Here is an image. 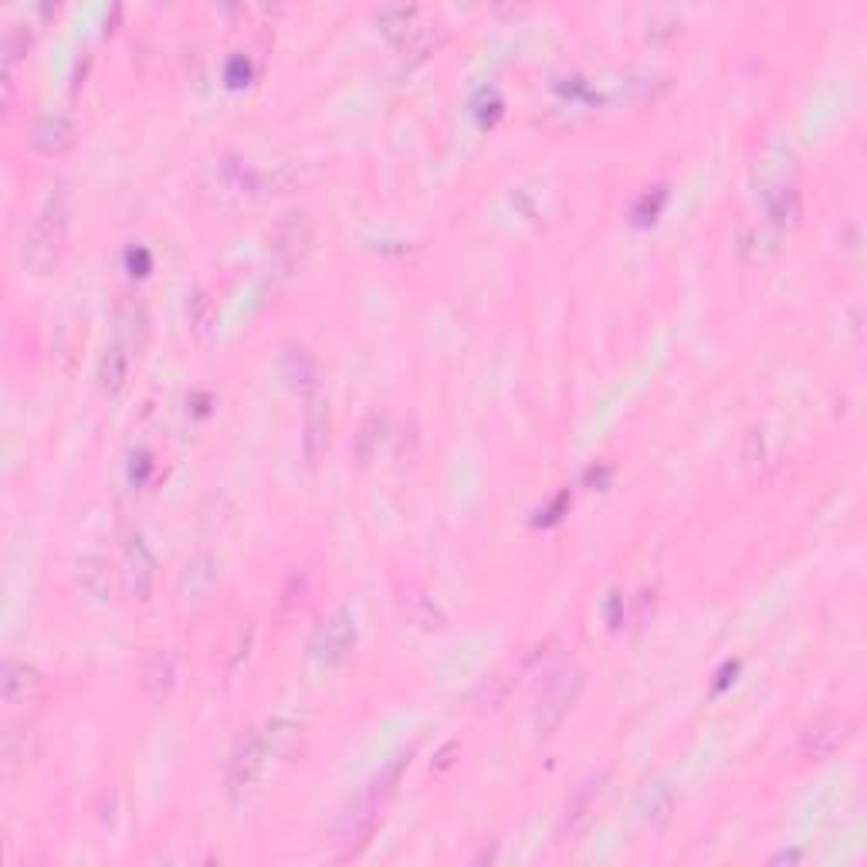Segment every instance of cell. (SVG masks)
Returning a JSON list of instances; mask_svg holds the SVG:
<instances>
[{
    "instance_id": "cell-1",
    "label": "cell",
    "mask_w": 867,
    "mask_h": 867,
    "mask_svg": "<svg viewBox=\"0 0 867 867\" xmlns=\"http://www.w3.org/2000/svg\"><path fill=\"white\" fill-rule=\"evenodd\" d=\"M407 766H410V755H407V752L394 755L390 763L366 783V790L346 806V813L340 817V827H336V834H340L336 844H340L346 854H356V850L373 837V831H376L379 817H384V809H387L390 796L397 793V786H400Z\"/></svg>"
},
{
    "instance_id": "cell-2",
    "label": "cell",
    "mask_w": 867,
    "mask_h": 867,
    "mask_svg": "<svg viewBox=\"0 0 867 867\" xmlns=\"http://www.w3.org/2000/svg\"><path fill=\"white\" fill-rule=\"evenodd\" d=\"M65 241H69V190L62 184H54L24 234V251H21L24 268L31 275H48L62 261Z\"/></svg>"
},
{
    "instance_id": "cell-3",
    "label": "cell",
    "mask_w": 867,
    "mask_h": 867,
    "mask_svg": "<svg viewBox=\"0 0 867 867\" xmlns=\"http://www.w3.org/2000/svg\"><path fill=\"white\" fill-rule=\"evenodd\" d=\"M579 694H583V671H579V665L563 661V665L550 668L546 678L539 681L535 701H532V725H535V732L542 739L553 735L566 722V715L576 709Z\"/></svg>"
},
{
    "instance_id": "cell-4",
    "label": "cell",
    "mask_w": 867,
    "mask_h": 867,
    "mask_svg": "<svg viewBox=\"0 0 867 867\" xmlns=\"http://www.w3.org/2000/svg\"><path fill=\"white\" fill-rule=\"evenodd\" d=\"M264 755H268L264 732L248 729L234 739V749H231V759H228V793H231L234 803L244 800L251 793V786L258 783V776L264 770Z\"/></svg>"
},
{
    "instance_id": "cell-5",
    "label": "cell",
    "mask_w": 867,
    "mask_h": 867,
    "mask_svg": "<svg viewBox=\"0 0 867 867\" xmlns=\"http://www.w3.org/2000/svg\"><path fill=\"white\" fill-rule=\"evenodd\" d=\"M353 647H356V624L349 610H336L312 637V655L325 668L346 665L353 658Z\"/></svg>"
},
{
    "instance_id": "cell-6",
    "label": "cell",
    "mask_w": 867,
    "mask_h": 867,
    "mask_svg": "<svg viewBox=\"0 0 867 867\" xmlns=\"http://www.w3.org/2000/svg\"><path fill=\"white\" fill-rule=\"evenodd\" d=\"M604 786H607V773H593L566 796L563 817H560V837L563 840H576L589 827L596 803H600V796H604Z\"/></svg>"
},
{
    "instance_id": "cell-7",
    "label": "cell",
    "mask_w": 867,
    "mask_h": 867,
    "mask_svg": "<svg viewBox=\"0 0 867 867\" xmlns=\"http://www.w3.org/2000/svg\"><path fill=\"white\" fill-rule=\"evenodd\" d=\"M153 583H156L153 550L146 546V539L139 532H133L123 546V589L133 596V600H149Z\"/></svg>"
},
{
    "instance_id": "cell-8",
    "label": "cell",
    "mask_w": 867,
    "mask_h": 867,
    "mask_svg": "<svg viewBox=\"0 0 867 867\" xmlns=\"http://www.w3.org/2000/svg\"><path fill=\"white\" fill-rule=\"evenodd\" d=\"M309 241H312L309 217L289 213L275 231V241H271V258H275V268L282 271V275H292V271L302 264V258L309 254Z\"/></svg>"
},
{
    "instance_id": "cell-9",
    "label": "cell",
    "mask_w": 867,
    "mask_h": 867,
    "mask_svg": "<svg viewBox=\"0 0 867 867\" xmlns=\"http://www.w3.org/2000/svg\"><path fill=\"white\" fill-rule=\"evenodd\" d=\"M0 688H4V701L11 709H21V704H34L44 694V675L18 658L4 661V671H0Z\"/></svg>"
},
{
    "instance_id": "cell-10",
    "label": "cell",
    "mask_w": 867,
    "mask_h": 867,
    "mask_svg": "<svg viewBox=\"0 0 867 867\" xmlns=\"http://www.w3.org/2000/svg\"><path fill=\"white\" fill-rule=\"evenodd\" d=\"M217 586V563L210 553H197L187 560V566L180 570V579H177V600L187 607V604H200L210 596V589Z\"/></svg>"
},
{
    "instance_id": "cell-11",
    "label": "cell",
    "mask_w": 867,
    "mask_h": 867,
    "mask_svg": "<svg viewBox=\"0 0 867 867\" xmlns=\"http://www.w3.org/2000/svg\"><path fill=\"white\" fill-rule=\"evenodd\" d=\"M31 146L41 156H62L75 146V123L62 113H44L31 129Z\"/></svg>"
},
{
    "instance_id": "cell-12",
    "label": "cell",
    "mask_w": 867,
    "mask_h": 867,
    "mask_svg": "<svg viewBox=\"0 0 867 867\" xmlns=\"http://www.w3.org/2000/svg\"><path fill=\"white\" fill-rule=\"evenodd\" d=\"M174 688H177V655L170 647L149 650V658L143 665V691L149 694V701H163L174 694Z\"/></svg>"
},
{
    "instance_id": "cell-13",
    "label": "cell",
    "mask_w": 867,
    "mask_h": 867,
    "mask_svg": "<svg viewBox=\"0 0 867 867\" xmlns=\"http://www.w3.org/2000/svg\"><path fill=\"white\" fill-rule=\"evenodd\" d=\"M302 448H305V461L318 464V458L325 455V445H330V404L318 394H309V407H305V420H302Z\"/></svg>"
},
{
    "instance_id": "cell-14",
    "label": "cell",
    "mask_w": 867,
    "mask_h": 867,
    "mask_svg": "<svg viewBox=\"0 0 867 867\" xmlns=\"http://www.w3.org/2000/svg\"><path fill=\"white\" fill-rule=\"evenodd\" d=\"M847 739H850V722L831 715V719L813 722V725L803 732V752H806L809 759H827V755H834Z\"/></svg>"
},
{
    "instance_id": "cell-15",
    "label": "cell",
    "mask_w": 867,
    "mask_h": 867,
    "mask_svg": "<svg viewBox=\"0 0 867 867\" xmlns=\"http://www.w3.org/2000/svg\"><path fill=\"white\" fill-rule=\"evenodd\" d=\"M400 610L407 617V624H414L417 630H441L448 620H445V610L430 600V596L420 589V586H404L400 593Z\"/></svg>"
},
{
    "instance_id": "cell-16",
    "label": "cell",
    "mask_w": 867,
    "mask_h": 867,
    "mask_svg": "<svg viewBox=\"0 0 867 867\" xmlns=\"http://www.w3.org/2000/svg\"><path fill=\"white\" fill-rule=\"evenodd\" d=\"M282 373H285V379H289L295 390L315 394V387H318V363H315V356H312L305 346L292 343V346L285 349V356H282Z\"/></svg>"
},
{
    "instance_id": "cell-17",
    "label": "cell",
    "mask_w": 867,
    "mask_h": 867,
    "mask_svg": "<svg viewBox=\"0 0 867 867\" xmlns=\"http://www.w3.org/2000/svg\"><path fill=\"white\" fill-rule=\"evenodd\" d=\"M129 366H133V353H129L123 343H113V346L102 353V363H98V387H102L108 397H116V394L126 387Z\"/></svg>"
},
{
    "instance_id": "cell-18",
    "label": "cell",
    "mask_w": 867,
    "mask_h": 867,
    "mask_svg": "<svg viewBox=\"0 0 867 867\" xmlns=\"http://www.w3.org/2000/svg\"><path fill=\"white\" fill-rule=\"evenodd\" d=\"M675 813V790L665 780H655L640 796V821L647 827H665Z\"/></svg>"
},
{
    "instance_id": "cell-19",
    "label": "cell",
    "mask_w": 867,
    "mask_h": 867,
    "mask_svg": "<svg viewBox=\"0 0 867 867\" xmlns=\"http://www.w3.org/2000/svg\"><path fill=\"white\" fill-rule=\"evenodd\" d=\"M79 586L92 596V600H108L113 596V566L102 556H82L79 560Z\"/></svg>"
},
{
    "instance_id": "cell-20",
    "label": "cell",
    "mask_w": 867,
    "mask_h": 867,
    "mask_svg": "<svg viewBox=\"0 0 867 867\" xmlns=\"http://www.w3.org/2000/svg\"><path fill=\"white\" fill-rule=\"evenodd\" d=\"M766 213L776 228H793L800 217V194L790 184H780L773 190H766Z\"/></svg>"
},
{
    "instance_id": "cell-21",
    "label": "cell",
    "mask_w": 867,
    "mask_h": 867,
    "mask_svg": "<svg viewBox=\"0 0 867 867\" xmlns=\"http://www.w3.org/2000/svg\"><path fill=\"white\" fill-rule=\"evenodd\" d=\"M384 430H387V417L373 410L363 424H359V433H356V441H353V451H356V461L359 464H369L379 451V441H384Z\"/></svg>"
},
{
    "instance_id": "cell-22",
    "label": "cell",
    "mask_w": 867,
    "mask_h": 867,
    "mask_svg": "<svg viewBox=\"0 0 867 867\" xmlns=\"http://www.w3.org/2000/svg\"><path fill=\"white\" fill-rule=\"evenodd\" d=\"M376 24L387 38L394 41H407L417 31V8H404V4H390L376 14Z\"/></svg>"
},
{
    "instance_id": "cell-23",
    "label": "cell",
    "mask_w": 867,
    "mask_h": 867,
    "mask_svg": "<svg viewBox=\"0 0 867 867\" xmlns=\"http://www.w3.org/2000/svg\"><path fill=\"white\" fill-rule=\"evenodd\" d=\"M295 739H299V725L295 722H285V719H271L268 722V729H264V745H268V752H292V745H295Z\"/></svg>"
}]
</instances>
